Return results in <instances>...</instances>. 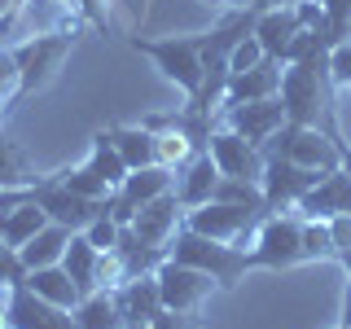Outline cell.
Returning <instances> with one entry per match:
<instances>
[{
    "label": "cell",
    "instance_id": "6da1fadb",
    "mask_svg": "<svg viewBox=\"0 0 351 329\" xmlns=\"http://www.w3.org/2000/svg\"><path fill=\"white\" fill-rule=\"evenodd\" d=\"M281 106L290 123H316L321 110L334 119V80H329V49L290 62L281 71Z\"/></svg>",
    "mask_w": 351,
    "mask_h": 329
},
{
    "label": "cell",
    "instance_id": "7a4b0ae2",
    "mask_svg": "<svg viewBox=\"0 0 351 329\" xmlns=\"http://www.w3.org/2000/svg\"><path fill=\"white\" fill-rule=\"evenodd\" d=\"M132 53L149 58V66L167 80L180 97H193L206 80V53H202V31L193 36H128Z\"/></svg>",
    "mask_w": 351,
    "mask_h": 329
},
{
    "label": "cell",
    "instance_id": "3957f363",
    "mask_svg": "<svg viewBox=\"0 0 351 329\" xmlns=\"http://www.w3.org/2000/svg\"><path fill=\"white\" fill-rule=\"evenodd\" d=\"M167 259L176 263H189V268L206 272V277H215L219 290H237V281L250 272L246 263V246H237V241H215V237H202L193 233V228H176V237L167 241Z\"/></svg>",
    "mask_w": 351,
    "mask_h": 329
},
{
    "label": "cell",
    "instance_id": "277c9868",
    "mask_svg": "<svg viewBox=\"0 0 351 329\" xmlns=\"http://www.w3.org/2000/svg\"><path fill=\"white\" fill-rule=\"evenodd\" d=\"M250 272H285L303 263V215L299 211H268L259 219L246 250Z\"/></svg>",
    "mask_w": 351,
    "mask_h": 329
},
{
    "label": "cell",
    "instance_id": "5b68a950",
    "mask_svg": "<svg viewBox=\"0 0 351 329\" xmlns=\"http://www.w3.org/2000/svg\"><path fill=\"white\" fill-rule=\"evenodd\" d=\"M71 49H75V31H36V36L22 40L18 49H14L22 84H18V97H14V106H9V110H18L27 97L44 93V88L58 80L66 58H71Z\"/></svg>",
    "mask_w": 351,
    "mask_h": 329
},
{
    "label": "cell",
    "instance_id": "8992f818",
    "mask_svg": "<svg viewBox=\"0 0 351 329\" xmlns=\"http://www.w3.org/2000/svg\"><path fill=\"white\" fill-rule=\"evenodd\" d=\"M263 154H281V158L299 162L307 171H338L343 167V136L316 123H285L263 145Z\"/></svg>",
    "mask_w": 351,
    "mask_h": 329
},
{
    "label": "cell",
    "instance_id": "52a82bcc",
    "mask_svg": "<svg viewBox=\"0 0 351 329\" xmlns=\"http://www.w3.org/2000/svg\"><path fill=\"white\" fill-rule=\"evenodd\" d=\"M22 202L44 206L53 224L71 228V233H84V228L93 224V219L101 215V211H110V197H106V202H97V197H84V193L66 189L58 175H40L31 189H22Z\"/></svg>",
    "mask_w": 351,
    "mask_h": 329
},
{
    "label": "cell",
    "instance_id": "ba28073f",
    "mask_svg": "<svg viewBox=\"0 0 351 329\" xmlns=\"http://www.w3.org/2000/svg\"><path fill=\"white\" fill-rule=\"evenodd\" d=\"M268 211H255V206H233V202H202L193 211H184V228L215 241H237L246 246V237H255L259 219Z\"/></svg>",
    "mask_w": 351,
    "mask_h": 329
},
{
    "label": "cell",
    "instance_id": "9c48e42d",
    "mask_svg": "<svg viewBox=\"0 0 351 329\" xmlns=\"http://www.w3.org/2000/svg\"><path fill=\"white\" fill-rule=\"evenodd\" d=\"M154 277H158L162 307H167V312H202V303L219 290L215 277L189 268V263H176V259H162Z\"/></svg>",
    "mask_w": 351,
    "mask_h": 329
},
{
    "label": "cell",
    "instance_id": "30bf717a",
    "mask_svg": "<svg viewBox=\"0 0 351 329\" xmlns=\"http://www.w3.org/2000/svg\"><path fill=\"white\" fill-rule=\"evenodd\" d=\"M268 158V167H263V197H268V211H299V202L307 197L316 180H321L325 171H307L299 162L281 158V154H263Z\"/></svg>",
    "mask_w": 351,
    "mask_h": 329
},
{
    "label": "cell",
    "instance_id": "8fae6325",
    "mask_svg": "<svg viewBox=\"0 0 351 329\" xmlns=\"http://www.w3.org/2000/svg\"><path fill=\"white\" fill-rule=\"evenodd\" d=\"M206 154L215 158L219 175H233V180H263V167H268V158H263V149L255 141H246L241 132L233 127H215L211 141H206Z\"/></svg>",
    "mask_w": 351,
    "mask_h": 329
},
{
    "label": "cell",
    "instance_id": "7c38bea8",
    "mask_svg": "<svg viewBox=\"0 0 351 329\" xmlns=\"http://www.w3.org/2000/svg\"><path fill=\"white\" fill-rule=\"evenodd\" d=\"M176 189V171L171 167H141V171H128V180L114 189V197H110V211H114L119 224H132V215L141 211L145 202H154L158 193H171Z\"/></svg>",
    "mask_w": 351,
    "mask_h": 329
},
{
    "label": "cell",
    "instance_id": "4fadbf2b",
    "mask_svg": "<svg viewBox=\"0 0 351 329\" xmlns=\"http://www.w3.org/2000/svg\"><path fill=\"white\" fill-rule=\"evenodd\" d=\"M5 303H9V329H80V325H75V312H66V307L40 299L27 281L9 285Z\"/></svg>",
    "mask_w": 351,
    "mask_h": 329
},
{
    "label": "cell",
    "instance_id": "5bb4252c",
    "mask_svg": "<svg viewBox=\"0 0 351 329\" xmlns=\"http://www.w3.org/2000/svg\"><path fill=\"white\" fill-rule=\"evenodd\" d=\"M224 119H228V127L241 132L246 141H255V145L263 149L277 132L290 123L285 119V106H281V97H263V101H241V106H224Z\"/></svg>",
    "mask_w": 351,
    "mask_h": 329
},
{
    "label": "cell",
    "instance_id": "9a60e30c",
    "mask_svg": "<svg viewBox=\"0 0 351 329\" xmlns=\"http://www.w3.org/2000/svg\"><path fill=\"white\" fill-rule=\"evenodd\" d=\"M184 224V202L171 193H158L154 202H145L136 215H132V233H136L141 241H149V246H158V250H167V241L176 237V228Z\"/></svg>",
    "mask_w": 351,
    "mask_h": 329
},
{
    "label": "cell",
    "instance_id": "2e32d148",
    "mask_svg": "<svg viewBox=\"0 0 351 329\" xmlns=\"http://www.w3.org/2000/svg\"><path fill=\"white\" fill-rule=\"evenodd\" d=\"M299 215L303 219H338V215H351V175L338 167V171H325L321 180L307 189V197L299 202Z\"/></svg>",
    "mask_w": 351,
    "mask_h": 329
},
{
    "label": "cell",
    "instance_id": "e0dca14e",
    "mask_svg": "<svg viewBox=\"0 0 351 329\" xmlns=\"http://www.w3.org/2000/svg\"><path fill=\"white\" fill-rule=\"evenodd\" d=\"M299 31H303V22H299V14H294V5H268L263 14L255 18V40L263 44V53H268L272 62H281L285 66V58H290V44L299 40Z\"/></svg>",
    "mask_w": 351,
    "mask_h": 329
},
{
    "label": "cell",
    "instance_id": "ac0fdd59",
    "mask_svg": "<svg viewBox=\"0 0 351 329\" xmlns=\"http://www.w3.org/2000/svg\"><path fill=\"white\" fill-rule=\"evenodd\" d=\"M281 62L263 58L250 71H233L224 88V106H241V101H263V97H281Z\"/></svg>",
    "mask_w": 351,
    "mask_h": 329
},
{
    "label": "cell",
    "instance_id": "d6986e66",
    "mask_svg": "<svg viewBox=\"0 0 351 329\" xmlns=\"http://www.w3.org/2000/svg\"><path fill=\"white\" fill-rule=\"evenodd\" d=\"M114 299H119V312H123V325H149L158 312H167L154 272H145V277H128L114 290Z\"/></svg>",
    "mask_w": 351,
    "mask_h": 329
},
{
    "label": "cell",
    "instance_id": "ffe728a7",
    "mask_svg": "<svg viewBox=\"0 0 351 329\" xmlns=\"http://www.w3.org/2000/svg\"><path fill=\"white\" fill-rule=\"evenodd\" d=\"M224 180L215 167V158L211 154H197L193 162H184L180 167V180H176V197L184 202V211H193V206H202V202H211L215 197V184Z\"/></svg>",
    "mask_w": 351,
    "mask_h": 329
},
{
    "label": "cell",
    "instance_id": "44dd1931",
    "mask_svg": "<svg viewBox=\"0 0 351 329\" xmlns=\"http://www.w3.org/2000/svg\"><path fill=\"white\" fill-rule=\"evenodd\" d=\"M101 255L106 250H97L93 241H88V233H71V246H66V255H62V268L75 277V285H80L84 294L101 290Z\"/></svg>",
    "mask_w": 351,
    "mask_h": 329
},
{
    "label": "cell",
    "instance_id": "7402d4cb",
    "mask_svg": "<svg viewBox=\"0 0 351 329\" xmlns=\"http://www.w3.org/2000/svg\"><path fill=\"white\" fill-rule=\"evenodd\" d=\"M110 141H114V149L123 154L128 171H141V167H154L158 162V154H154V127L145 123H110Z\"/></svg>",
    "mask_w": 351,
    "mask_h": 329
},
{
    "label": "cell",
    "instance_id": "603a6c76",
    "mask_svg": "<svg viewBox=\"0 0 351 329\" xmlns=\"http://www.w3.org/2000/svg\"><path fill=\"white\" fill-rule=\"evenodd\" d=\"M27 285L40 294V299L58 303V307H66V312H75V307L84 303V290L75 285V277L62 268V263H53V268H36V272H27Z\"/></svg>",
    "mask_w": 351,
    "mask_h": 329
},
{
    "label": "cell",
    "instance_id": "cb8c5ba5",
    "mask_svg": "<svg viewBox=\"0 0 351 329\" xmlns=\"http://www.w3.org/2000/svg\"><path fill=\"white\" fill-rule=\"evenodd\" d=\"M66 246H71V228H62V224H44L40 233L18 250V255H22V263H27V272H36V268H53V263H62Z\"/></svg>",
    "mask_w": 351,
    "mask_h": 329
},
{
    "label": "cell",
    "instance_id": "d4e9b609",
    "mask_svg": "<svg viewBox=\"0 0 351 329\" xmlns=\"http://www.w3.org/2000/svg\"><path fill=\"white\" fill-rule=\"evenodd\" d=\"M40 175L36 167H31V158L22 154V145L14 136L5 132V123H0V193H9V189H31Z\"/></svg>",
    "mask_w": 351,
    "mask_h": 329
},
{
    "label": "cell",
    "instance_id": "484cf974",
    "mask_svg": "<svg viewBox=\"0 0 351 329\" xmlns=\"http://www.w3.org/2000/svg\"><path fill=\"white\" fill-rule=\"evenodd\" d=\"M44 224H53L44 206H36V202H18L14 211L0 215V241H9V246H18V250H22V246H27V241L36 237Z\"/></svg>",
    "mask_w": 351,
    "mask_h": 329
},
{
    "label": "cell",
    "instance_id": "4316f807",
    "mask_svg": "<svg viewBox=\"0 0 351 329\" xmlns=\"http://www.w3.org/2000/svg\"><path fill=\"white\" fill-rule=\"evenodd\" d=\"M75 325L80 329H123V312H119L114 290H93L75 307Z\"/></svg>",
    "mask_w": 351,
    "mask_h": 329
},
{
    "label": "cell",
    "instance_id": "83f0119b",
    "mask_svg": "<svg viewBox=\"0 0 351 329\" xmlns=\"http://www.w3.org/2000/svg\"><path fill=\"white\" fill-rule=\"evenodd\" d=\"M88 167H93L101 180L110 184V189H119V184L128 180V162H123V154L114 149V141H110V132H93V145H88Z\"/></svg>",
    "mask_w": 351,
    "mask_h": 329
},
{
    "label": "cell",
    "instance_id": "f1b7e54d",
    "mask_svg": "<svg viewBox=\"0 0 351 329\" xmlns=\"http://www.w3.org/2000/svg\"><path fill=\"white\" fill-rule=\"evenodd\" d=\"M325 259H338L329 219H303V263H325Z\"/></svg>",
    "mask_w": 351,
    "mask_h": 329
},
{
    "label": "cell",
    "instance_id": "f546056e",
    "mask_svg": "<svg viewBox=\"0 0 351 329\" xmlns=\"http://www.w3.org/2000/svg\"><path fill=\"white\" fill-rule=\"evenodd\" d=\"M211 202H233V206H255V211H268L263 184H255V180H233V175H224V180L215 184V197H211Z\"/></svg>",
    "mask_w": 351,
    "mask_h": 329
},
{
    "label": "cell",
    "instance_id": "4dcf8cb0",
    "mask_svg": "<svg viewBox=\"0 0 351 329\" xmlns=\"http://www.w3.org/2000/svg\"><path fill=\"white\" fill-rule=\"evenodd\" d=\"M58 180L66 184V189H75V193H84V197H97V202H106V197H114V189L97 175L88 162H80V167H66V171H58Z\"/></svg>",
    "mask_w": 351,
    "mask_h": 329
},
{
    "label": "cell",
    "instance_id": "1f68e13d",
    "mask_svg": "<svg viewBox=\"0 0 351 329\" xmlns=\"http://www.w3.org/2000/svg\"><path fill=\"white\" fill-rule=\"evenodd\" d=\"M123 228H128V224H119L114 211H101V215L93 219V224L84 228V233H88V241H93L97 250H114V246H119V233H123Z\"/></svg>",
    "mask_w": 351,
    "mask_h": 329
},
{
    "label": "cell",
    "instance_id": "d6a6232c",
    "mask_svg": "<svg viewBox=\"0 0 351 329\" xmlns=\"http://www.w3.org/2000/svg\"><path fill=\"white\" fill-rule=\"evenodd\" d=\"M325 9V27H329V44L351 36V0H321Z\"/></svg>",
    "mask_w": 351,
    "mask_h": 329
},
{
    "label": "cell",
    "instance_id": "836d02e7",
    "mask_svg": "<svg viewBox=\"0 0 351 329\" xmlns=\"http://www.w3.org/2000/svg\"><path fill=\"white\" fill-rule=\"evenodd\" d=\"M22 281H27V263H22L18 246L0 241V290H9V285H22Z\"/></svg>",
    "mask_w": 351,
    "mask_h": 329
},
{
    "label": "cell",
    "instance_id": "e575fe53",
    "mask_svg": "<svg viewBox=\"0 0 351 329\" xmlns=\"http://www.w3.org/2000/svg\"><path fill=\"white\" fill-rule=\"evenodd\" d=\"M18 84H22V71H18L14 49H0V97H5V114H9V106H14V97H18Z\"/></svg>",
    "mask_w": 351,
    "mask_h": 329
},
{
    "label": "cell",
    "instance_id": "d590c367",
    "mask_svg": "<svg viewBox=\"0 0 351 329\" xmlns=\"http://www.w3.org/2000/svg\"><path fill=\"white\" fill-rule=\"evenodd\" d=\"M329 80L334 88H351V36L329 49Z\"/></svg>",
    "mask_w": 351,
    "mask_h": 329
},
{
    "label": "cell",
    "instance_id": "8d00e7d4",
    "mask_svg": "<svg viewBox=\"0 0 351 329\" xmlns=\"http://www.w3.org/2000/svg\"><path fill=\"white\" fill-rule=\"evenodd\" d=\"M263 58H268V53H263V44H259L255 36H246V40L233 49V58H228V75H233V71H250V66H259Z\"/></svg>",
    "mask_w": 351,
    "mask_h": 329
},
{
    "label": "cell",
    "instance_id": "74e56055",
    "mask_svg": "<svg viewBox=\"0 0 351 329\" xmlns=\"http://www.w3.org/2000/svg\"><path fill=\"white\" fill-rule=\"evenodd\" d=\"M329 228H334V250H338V263H343V268H347V277H351V215L329 219Z\"/></svg>",
    "mask_w": 351,
    "mask_h": 329
},
{
    "label": "cell",
    "instance_id": "f35d334b",
    "mask_svg": "<svg viewBox=\"0 0 351 329\" xmlns=\"http://www.w3.org/2000/svg\"><path fill=\"white\" fill-rule=\"evenodd\" d=\"M149 329H197V312H158Z\"/></svg>",
    "mask_w": 351,
    "mask_h": 329
},
{
    "label": "cell",
    "instance_id": "ab89813d",
    "mask_svg": "<svg viewBox=\"0 0 351 329\" xmlns=\"http://www.w3.org/2000/svg\"><path fill=\"white\" fill-rule=\"evenodd\" d=\"M22 9V0H0V18H9V14H18Z\"/></svg>",
    "mask_w": 351,
    "mask_h": 329
},
{
    "label": "cell",
    "instance_id": "60d3db41",
    "mask_svg": "<svg viewBox=\"0 0 351 329\" xmlns=\"http://www.w3.org/2000/svg\"><path fill=\"white\" fill-rule=\"evenodd\" d=\"M9 290H0V329H9V303H5Z\"/></svg>",
    "mask_w": 351,
    "mask_h": 329
},
{
    "label": "cell",
    "instance_id": "b9f144b4",
    "mask_svg": "<svg viewBox=\"0 0 351 329\" xmlns=\"http://www.w3.org/2000/svg\"><path fill=\"white\" fill-rule=\"evenodd\" d=\"M202 5H215V9H228V5H246V0H202Z\"/></svg>",
    "mask_w": 351,
    "mask_h": 329
},
{
    "label": "cell",
    "instance_id": "7bdbcfd3",
    "mask_svg": "<svg viewBox=\"0 0 351 329\" xmlns=\"http://www.w3.org/2000/svg\"><path fill=\"white\" fill-rule=\"evenodd\" d=\"M343 321H351V285H347V299H343Z\"/></svg>",
    "mask_w": 351,
    "mask_h": 329
},
{
    "label": "cell",
    "instance_id": "ee69618b",
    "mask_svg": "<svg viewBox=\"0 0 351 329\" xmlns=\"http://www.w3.org/2000/svg\"><path fill=\"white\" fill-rule=\"evenodd\" d=\"M343 171L351 175V149H347V145H343Z\"/></svg>",
    "mask_w": 351,
    "mask_h": 329
},
{
    "label": "cell",
    "instance_id": "f6af8a7d",
    "mask_svg": "<svg viewBox=\"0 0 351 329\" xmlns=\"http://www.w3.org/2000/svg\"><path fill=\"white\" fill-rule=\"evenodd\" d=\"M0 123H5V97H0Z\"/></svg>",
    "mask_w": 351,
    "mask_h": 329
},
{
    "label": "cell",
    "instance_id": "bcb514c9",
    "mask_svg": "<svg viewBox=\"0 0 351 329\" xmlns=\"http://www.w3.org/2000/svg\"><path fill=\"white\" fill-rule=\"evenodd\" d=\"M334 329H351V321H338V325H334Z\"/></svg>",
    "mask_w": 351,
    "mask_h": 329
},
{
    "label": "cell",
    "instance_id": "7dc6e473",
    "mask_svg": "<svg viewBox=\"0 0 351 329\" xmlns=\"http://www.w3.org/2000/svg\"><path fill=\"white\" fill-rule=\"evenodd\" d=\"M123 329H149V325H123Z\"/></svg>",
    "mask_w": 351,
    "mask_h": 329
},
{
    "label": "cell",
    "instance_id": "c3c4849f",
    "mask_svg": "<svg viewBox=\"0 0 351 329\" xmlns=\"http://www.w3.org/2000/svg\"><path fill=\"white\" fill-rule=\"evenodd\" d=\"M281 5H294V0H281Z\"/></svg>",
    "mask_w": 351,
    "mask_h": 329
}]
</instances>
